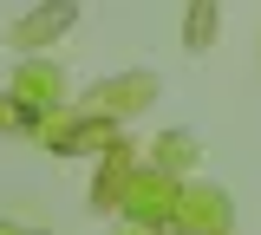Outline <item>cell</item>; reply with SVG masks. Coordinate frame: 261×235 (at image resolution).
Segmentation results:
<instances>
[{"label":"cell","mask_w":261,"mask_h":235,"mask_svg":"<svg viewBox=\"0 0 261 235\" xmlns=\"http://www.w3.org/2000/svg\"><path fill=\"white\" fill-rule=\"evenodd\" d=\"M65 20H72V0H59V7H39V13H33L27 27H20V46H39V39H53V33H65Z\"/></svg>","instance_id":"1"},{"label":"cell","mask_w":261,"mask_h":235,"mask_svg":"<svg viewBox=\"0 0 261 235\" xmlns=\"http://www.w3.org/2000/svg\"><path fill=\"white\" fill-rule=\"evenodd\" d=\"M216 39V0H196L190 7V53H202Z\"/></svg>","instance_id":"2"}]
</instances>
